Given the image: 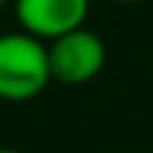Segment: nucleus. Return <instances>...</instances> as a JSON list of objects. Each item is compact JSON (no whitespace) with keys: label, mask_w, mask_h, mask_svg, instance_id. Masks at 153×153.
Returning <instances> with one entry per match:
<instances>
[{"label":"nucleus","mask_w":153,"mask_h":153,"mask_svg":"<svg viewBox=\"0 0 153 153\" xmlns=\"http://www.w3.org/2000/svg\"><path fill=\"white\" fill-rule=\"evenodd\" d=\"M51 82L48 45L26 31L0 34V99L26 102Z\"/></svg>","instance_id":"nucleus-1"},{"label":"nucleus","mask_w":153,"mask_h":153,"mask_svg":"<svg viewBox=\"0 0 153 153\" xmlns=\"http://www.w3.org/2000/svg\"><path fill=\"white\" fill-rule=\"evenodd\" d=\"M48 45V68L51 79L62 85H85L99 76L105 65V43L91 28H74V31L54 37Z\"/></svg>","instance_id":"nucleus-2"},{"label":"nucleus","mask_w":153,"mask_h":153,"mask_svg":"<svg viewBox=\"0 0 153 153\" xmlns=\"http://www.w3.org/2000/svg\"><path fill=\"white\" fill-rule=\"evenodd\" d=\"M0 153H20V150H11V148H0Z\"/></svg>","instance_id":"nucleus-4"},{"label":"nucleus","mask_w":153,"mask_h":153,"mask_svg":"<svg viewBox=\"0 0 153 153\" xmlns=\"http://www.w3.org/2000/svg\"><path fill=\"white\" fill-rule=\"evenodd\" d=\"M0 3H6V0H0Z\"/></svg>","instance_id":"nucleus-6"},{"label":"nucleus","mask_w":153,"mask_h":153,"mask_svg":"<svg viewBox=\"0 0 153 153\" xmlns=\"http://www.w3.org/2000/svg\"><path fill=\"white\" fill-rule=\"evenodd\" d=\"M119 3H136V0H119Z\"/></svg>","instance_id":"nucleus-5"},{"label":"nucleus","mask_w":153,"mask_h":153,"mask_svg":"<svg viewBox=\"0 0 153 153\" xmlns=\"http://www.w3.org/2000/svg\"><path fill=\"white\" fill-rule=\"evenodd\" d=\"M14 17L20 31L51 43L54 37L82 28L88 17V0H14Z\"/></svg>","instance_id":"nucleus-3"}]
</instances>
